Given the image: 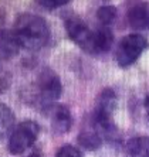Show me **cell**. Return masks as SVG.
Returning <instances> with one entry per match:
<instances>
[{"mask_svg":"<svg viewBox=\"0 0 149 157\" xmlns=\"http://www.w3.org/2000/svg\"><path fill=\"white\" fill-rule=\"evenodd\" d=\"M78 143L87 150H97L102 143V136L99 135L94 126L84 128L78 136Z\"/></svg>","mask_w":149,"mask_h":157,"instance_id":"11","label":"cell"},{"mask_svg":"<svg viewBox=\"0 0 149 157\" xmlns=\"http://www.w3.org/2000/svg\"><path fill=\"white\" fill-rule=\"evenodd\" d=\"M20 48L22 45L18 43L14 31L0 30V58H13L14 55L18 54Z\"/></svg>","mask_w":149,"mask_h":157,"instance_id":"8","label":"cell"},{"mask_svg":"<svg viewBox=\"0 0 149 157\" xmlns=\"http://www.w3.org/2000/svg\"><path fill=\"white\" fill-rule=\"evenodd\" d=\"M29 157H40V154H38V153H33V154H30Z\"/></svg>","mask_w":149,"mask_h":157,"instance_id":"19","label":"cell"},{"mask_svg":"<svg viewBox=\"0 0 149 157\" xmlns=\"http://www.w3.org/2000/svg\"><path fill=\"white\" fill-rule=\"evenodd\" d=\"M97 17L101 23L104 24H109V23L114 21V18L116 17V9L114 6H104V7H99L97 11Z\"/></svg>","mask_w":149,"mask_h":157,"instance_id":"14","label":"cell"},{"mask_svg":"<svg viewBox=\"0 0 149 157\" xmlns=\"http://www.w3.org/2000/svg\"><path fill=\"white\" fill-rule=\"evenodd\" d=\"M125 157H149V136H138L127 143Z\"/></svg>","mask_w":149,"mask_h":157,"instance_id":"10","label":"cell"},{"mask_svg":"<svg viewBox=\"0 0 149 157\" xmlns=\"http://www.w3.org/2000/svg\"><path fill=\"white\" fill-rule=\"evenodd\" d=\"M66 29L68 33L70 38L74 43L81 47L84 51L90 52V54H95V47H94V33L87 27V24L81 20V18H68L66 21Z\"/></svg>","mask_w":149,"mask_h":157,"instance_id":"6","label":"cell"},{"mask_svg":"<svg viewBox=\"0 0 149 157\" xmlns=\"http://www.w3.org/2000/svg\"><path fill=\"white\" fill-rule=\"evenodd\" d=\"M114 43V36L111 33V30L107 27L98 29L94 33V47H95V54L99 52H107L111 48Z\"/></svg>","mask_w":149,"mask_h":157,"instance_id":"12","label":"cell"},{"mask_svg":"<svg viewBox=\"0 0 149 157\" xmlns=\"http://www.w3.org/2000/svg\"><path fill=\"white\" fill-rule=\"evenodd\" d=\"M73 117L70 113V109L64 105H57L53 108L51 115V129L55 135H64L71 129Z\"/></svg>","mask_w":149,"mask_h":157,"instance_id":"7","label":"cell"},{"mask_svg":"<svg viewBox=\"0 0 149 157\" xmlns=\"http://www.w3.org/2000/svg\"><path fill=\"white\" fill-rule=\"evenodd\" d=\"M145 47L146 40L141 34H129V36L124 37L116 48V62L122 68L129 67L138 59V57L142 54Z\"/></svg>","mask_w":149,"mask_h":157,"instance_id":"5","label":"cell"},{"mask_svg":"<svg viewBox=\"0 0 149 157\" xmlns=\"http://www.w3.org/2000/svg\"><path fill=\"white\" fill-rule=\"evenodd\" d=\"M37 89H38V98L37 102L43 108L48 109L54 101H57L61 95L62 86L60 82V78L55 75L51 70H44L38 75L37 79Z\"/></svg>","mask_w":149,"mask_h":157,"instance_id":"4","label":"cell"},{"mask_svg":"<svg viewBox=\"0 0 149 157\" xmlns=\"http://www.w3.org/2000/svg\"><path fill=\"white\" fill-rule=\"evenodd\" d=\"M128 21L134 30H145L149 27V3H139L129 10Z\"/></svg>","mask_w":149,"mask_h":157,"instance_id":"9","label":"cell"},{"mask_svg":"<svg viewBox=\"0 0 149 157\" xmlns=\"http://www.w3.org/2000/svg\"><path fill=\"white\" fill-rule=\"evenodd\" d=\"M13 126H14L13 110L4 103H0V137H4L13 129Z\"/></svg>","mask_w":149,"mask_h":157,"instance_id":"13","label":"cell"},{"mask_svg":"<svg viewBox=\"0 0 149 157\" xmlns=\"http://www.w3.org/2000/svg\"><path fill=\"white\" fill-rule=\"evenodd\" d=\"M40 133V126L37 122L26 121L22 122L17 128L13 130L9 140V151L11 154H22L29 149L37 140V136Z\"/></svg>","mask_w":149,"mask_h":157,"instance_id":"3","label":"cell"},{"mask_svg":"<svg viewBox=\"0 0 149 157\" xmlns=\"http://www.w3.org/2000/svg\"><path fill=\"white\" fill-rule=\"evenodd\" d=\"M11 84V74L0 65V94L4 92Z\"/></svg>","mask_w":149,"mask_h":157,"instance_id":"16","label":"cell"},{"mask_svg":"<svg viewBox=\"0 0 149 157\" xmlns=\"http://www.w3.org/2000/svg\"><path fill=\"white\" fill-rule=\"evenodd\" d=\"M55 157H83L81 151L71 144H66L57 151Z\"/></svg>","mask_w":149,"mask_h":157,"instance_id":"15","label":"cell"},{"mask_svg":"<svg viewBox=\"0 0 149 157\" xmlns=\"http://www.w3.org/2000/svg\"><path fill=\"white\" fill-rule=\"evenodd\" d=\"M116 106V94L111 88L102 89L101 94L97 98L95 108L92 112V126L97 129L102 137H111L114 136L115 126L112 123V113Z\"/></svg>","mask_w":149,"mask_h":157,"instance_id":"2","label":"cell"},{"mask_svg":"<svg viewBox=\"0 0 149 157\" xmlns=\"http://www.w3.org/2000/svg\"><path fill=\"white\" fill-rule=\"evenodd\" d=\"M14 34L23 48L40 50L48 41L50 31L41 17L36 14H23L17 18Z\"/></svg>","mask_w":149,"mask_h":157,"instance_id":"1","label":"cell"},{"mask_svg":"<svg viewBox=\"0 0 149 157\" xmlns=\"http://www.w3.org/2000/svg\"><path fill=\"white\" fill-rule=\"evenodd\" d=\"M41 6L48 9H55L60 7V6H64V4L68 3V0H38Z\"/></svg>","mask_w":149,"mask_h":157,"instance_id":"17","label":"cell"},{"mask_svg":"<svg viewBox=\"0 0 149 157\" xmlns=\"http://www.w3.org/2000/svg\"><path fill=\"white\" fill-rule=\"evenodd\" d=\"M145 109H146V112H148V115H149V95L145 98Z\"/></svg>","mask_w":149,"mask_h":157,"instance_id":"18","label":"cell"}]
</instances>
